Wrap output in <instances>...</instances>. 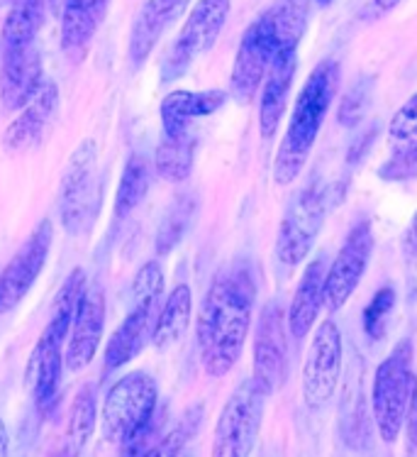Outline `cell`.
<instances>
[{"mask_svg":"<svg viewBox=\"0 0 417 457\" xmlns=\"http://www.w3.org/2000/svg\"><path fill=\"white\" fill-rule=\"evenodd\" d=\"M254 294V279L244 264L220 271L205 294L198 316V347L210 377H225L240 362L251 328Z\"/></svg>","mask_w":417,"mask_h":457,"instance_id":"cell-1","label":"cell"},{"mask_svg":"<svg viewBox=\"0 0 417 457\" xmlns=\"http://www.w3.org/2000/svg\"><path fill=\"white\" fill-rule=\"evenodd\" d=\"M310 20V0H276L251 22L240 42L230 76L234 101L249 103L283 49H298Z\"/></svg>","mask_w":417,"mask_h":457,"instance_id":"cell-2","label":"cell"},{"mask_svg":"<svg viewBox=\"0 0 417 457\" xmlns=\"http://www.w3.org/2000/svg\"><path fill=\"white\" fill-rule=\"evenodd\" d=\"M337 88H339V64L334 59H324L306 79L296 108L290 112L288 130L274 159V181L278 187L293 184L300 169L306 167L327 111L337 96Z\"/></svg>","mask_w":417,"mask_h":457,"instance_id":"cell-3","label":"cell"},{"mask_svg":"<svg viewBox=\"0 0 417 457\" xmlns=\"http://www.w3.org/2000/svg\"><path fill=\"white\" fill-rule=\"evenodd\" d=\"M86 287L88 284H86L84 270H74L66 277L61 289L56 294L54 313L49 318V323L42 330L37 345L32 347V355L28 360L25 384L32 394V402L42 413H49L54 409L56 399H59L61 370L66 367V340H69V330H71Z\"/></svg>","mask_w":417,"mask_h":457,"instance_id":"cell-4","label":"cell"},{"mask_svg":"<svg viewBox=\"0 0 417 457\" xmlns=\"http://www.w3.org/2000/svg\"><path fill=\"white\" fill-rule=\"evenodd\" d=\"M164 294V271L159 262H147L132 281V311L112 333L105 347V374L130 364L154 337L159 301Z\"/></svg>","mask_w":417,"mask_h":457,"instance_id":"cell-5","label":"cell"},{"mask_svg":"<svg viewBox=\"0 0 417 457\" xmlns=\"http://www.w3.org/2000/svg\"><path fill=\"white\" fill-rule=\"evenodd\" d=\"M415 370H413V345L410 340H400L390 350V355L379 364L371 386V411L383 443H396L405 426L410 399L415 389Z\"/></svg>","mask_w":417,"mask_h":457,"instance_id":"cell-6","label":"cell"},{"mask_svg":"<svg viewBox=\"0 0 417 457\" xmlns=\"http://www.w3.org/2000/svg\"><path fill=\"white\" fill-rule=\"evenodd\" d=\"M98 147L93 140H84L69 159L59 191V213L66 233H88L101 211V184L95 181Z\"/></svg>","mask_w":417,"mask_h":457,"instance_id":"cell-7","label":"cell"},{"mask_svg":"<svg viewBox=\"0 0 417 457\" xmlns=\"http://www.w3.org/2000/svg\"><path fill=\"white\" fill-rule=\"evenodd\" d=\"M159 386L147 372H130L112 384L102 402V436L120 443L157 416Z\"/></svg>","mask_w":417,"mask_h":457,"instance_id":"cell-8","label":"cell"},{"mask_svg":"<svg viewBox=\"0 0 417 457\" xmlns=\"http://www.w3.org/2000/svg\"><path fill=\"white\" fill-rule=\"evenodd\" d=\"M264 399L257 384H240L227 403L220 411V419L215 423L213 450L210 457H249L257 440H259L261 420H264Z\"/></svg>","mask_w":417,"mask_h":457,"instance_id":"cell-9","label":"cell"},{"mask_svg":"<svg viewBox=\"0 0 417 457\" xmlns=\"http://www.w3.org/2000/svg\"><path fill=\"white\" fill-rule=\"evenodd\" d=\"M227 15H230V0H198L188 12L174 47L168 49L161 66V79L174 81L191 69L195 59L208 54L220 37Z\"/></svg>","mask_w":417,"mask_h":457,"instance_id":"cell-10","label":"cell"},{"mask_svg":"<svg viewBox=\"0 0 417 457\" xmlns=\"http://www.w3.org/2000/svg\"><path fill=\"white\" fill-rule=\"evenodd\" d=\"M324 213H327V198H324V188L317 184L303 188V194H298L290 201L276 237L278 262L286 270H296L315 247L317 235L323 230Z\"/></svg>","mask_w":417,"mask_h":457,"instance_id":"cell-11","label":"cell"},{"mask_svg":"<svg viewBox=\"0 0 417 457\" xmlns=\"http://www.w3.org/2000/svg\"><path fill=\"white\" fill-rule=\"evenodd\" d=\"M342 330L334 320H323L303 364V399L307 409L317 411L332 402L342 382Z\"/></svg>","mask_w":417,"mask_h":457,"instance_id":"cell-12","label":"cell"},{"mask_svg":"<svg viewBox=\"0 0 417 457\" xmlns=\"http://www.w3.org/2000/svg\"><path fill=\"white\" fill-rule=\"evenodd\" d=\"M286 318L278 303H266L254 333V367L251 382L271 396L288 379V340Z\"/></svg>","mask_w":417,"mask_h":457,"instance_id":"cell-13","label":"cell"},{"mask_svg":"<svg viewBox=\"0 0 417 457\" xmlns=\"http://www.w3.org/2000/svg\"><path fill=\"white\" fill-rule=\"evenodd\" d=\"M52 240H54V225L49 218H45L0 274V313H8L20 306L29 289L35 287V281L45 270Z\"/></svg>","mask_w":417,"mask_h":457,"instance_id":"cell-14","label":"cell"},{"mask_svg":"<svg viewBox=\"0 0 417 457\" xmlns=\"http://www.w3.org/2000/svg\"><path fill=\"white\" fill-rule=\"evenodd\" d=\"M371 253H373V230H371L369 220H362L349 230L347 240L339 247V254L327 267L324 306L330 311H339L352 299L359 281L364 279V271L369 267Z\"/></svg>","mask_w":417,"mask_h":457,"instance_id":"cell-15","label":"cell"},{"mask_svg":"<svg viewBox=\"0 0 417 457\" xmlns=\"http://www.w3.org/2000/svg\"><path fill=\"white\" fill-rule=\"evenodd\" d=\"M102 330H105V294L98 284H88L66 340L64 364L69 372H81L95 360Z\"/></svg>","mask_w":417,"mask_h":457,"instance_id":"cell-16","label":"cell"},{"mask_svg":"<svg viewBox=\"0 0 417 457\" xmlns=\"http://www.w3.org/2000/svg\"><path fill=\"white\" fill-rule=\"evenodd\" d=\"M3 54L0 66V101L8 111H22L37 91L45 86V71H42V54L37 42L28 47L8 49Z\"/></svg>","mask_w":417,"mask_h":457,"instance_id":"cell-17","label":"cell"},{"mask_svg":"<svg viewBox=\"0 0 417 457\" xmlns=\"http://www.w3.org/2000/svg\"><path fill=\"white\" fill-rule=\"evenodd\" d=\"M110 0H64L61 8V52L71 64H81L102 20L108 15Z\"/></svg>","mask_w":417,"mask_h":457,"instance_id":"cell-18","label":"cell"},{"mask_svg":"<svg viewBox=\"0 0 417 457\" xmlns=\"http://www.w3.org/2000/svg\"><path fill=\"white\" fill-rule=\"evenodd\" d=\"M59 108V88L52 81H45L37 96L22 108L15 120L10 122L3 135V145L10 152H28L45 137L49 122L54 120Z\"/></svg>","mask_w":417,"mask_h":457,"instance_id":"cell-19","label":"cell"},{"mask_svg":"<svg viewBox=\"0 0 417 457\" xmlns=\"http://www.w3.org/2000/svg\"><path fill=\"white\" fill-rule=\"evenodd\" d=\"M298 66V49H283L274 59L269 74L264 79L261 88V105H259V130L264 137H274L281 125V118L286 112L288 94L296 79Z\"/></svg>","mask_w":417,"mask_h":457,"instance_id":"cell-20","label":"cell"},{"mask_svg":"<svg viewBox=\"0 0 417 457\" xmlns=\"http://www.w3.org/2000/svg\"><path fill=\"white\" fill-rule=\"evenodd\" d=\"M191 0H142L130 35V59L135 66H142L157 47L164 29L184 12Z\"/></svg>","mask_w":417,"mask_h":457,"instance_id":"cell-21","label":"cell"},{"mask_svg":"<svg viewBox=\"0 0 417 457\" xmlns=\"http://www.w3.org/2000/svg\"><path fill=\"white\" fill-rule=\"evenodd\" d=\"M324 281H327V260L317 257L303 271L288 308V333L296 340H303L317 323L320 308L324 306Z\"/></svg>","mask_w":417,"mask_h":457,"instance_id":"cell-22","label":"cell"},{"mask_svg":"<svg viewBox=\"0 0 417 457\" xmlns=\"http://www.w3.org/2000/svg\"><path fill=\"white\" fill-rule=\"evenodd\" d=\"M223 103V91H171L161 101L164 135H168V137L191 135V125L198 118H208L215 111H220Z\"/></svg>","mask_w":417,"mask_h":457,"instance_id":"cell-23","label":"cell"},{"mask_svg":"<svg viewBox=\"0 0 417 457\" xmlns=\"http://www.w3.org/2000/svg\"><path fill=\"white\" fill-rule=\"evenodd\" d=\"M388 152L390 157L383 174L393 169V177H403L405 171L417 167V94L410 96L390 120Z\"/></svg>","mask_w":417,"mask_h":457,"instance_id":"cell-24","label":"cell"},{"mask_svg":"<svg viewBox=\"0 0 417 457\" xmlns=\"http://www.w3.org/2000/svg\"><path fill=\"white\" fill-rule=\"evenodd\" d=\"M49 8L52 0H12L0 32V52L35 45Z\"/></svg>","mask_w":417,"mask_h":457,"instance_id":"cell-25","label":"cell"},{"mask_svg":"<svg viewBox=\"0 0 417 457\" xmlns=\"http://www.w3.org/2000/svg\"><path fill=\"white\" fill-rule=\"evenodd\" d=\"M191 313H193V294L188 284H178L176 289L168 294L167 303L161 306L154 328L151 345L157 350H168L174 347L185 336L191 326Z\"/></svg>","mask_w":417,"mask_h":457,"instance_id":"cell-26","label":"cell"},{"mask_svg":"<svg viewBox=\"0 0 417 457\" xmlns=\"http://www.w3.org/2000/svg\"><path fill=\"white\" fill-rule=\"evenodd\" d=\"M151 162L144 154H132L122 169L118 194H115V220H122L142 204L151 187Z\"/></svg>","mask_w":417,"mask_h":457,"instance_id":"cell-27","label":"cell"},{"mask_svg":"<svg viewBox=\"0 0 417 457\" xmlns=\"http://www.w3.org/2000/svg\"><path fill=\"white\" fill-rule=\"evenodd\" d=\"M95 419H98L95 389L91 384H86V386H81V392L76 394L74 406L69 411V420H66L64 450L69 455H81V450L86 448V443L91 440L93 430H95Z\"/></svg>","mask_w":417,"mask_h":457,"instance_id":"cell-28","label":"cell"},{"mask_svg":"<svg viewBox=\"0 0 417 457\" xmlns=\"http://www.w3.org/2000/svg\"><path fill=\"white\" fill-rule=\"evenodd\" d=\"M195 159V137L193 135H178L168 137L164 135L159 142L157 154H154V171L167 181H185L191 177Z\"/></svg>","mask_w":417,"mask_h":457,"instance_id":"cell-29","label":"cell"},{"mask_svg":"<svg viewBox=\"0 0 417 457\" xmlns=\"http://www.w3.org/2000/svg\"><path fill=\"white\" fill-rule=\"evenodd\" d=\"M344 399H347L342 413L344 440L352 448H362V445H366V440H369V426H366V413H364L362 382H359V386H356V382H352V386L347 389Z\"/></svg>","mask_w":417,"mask_h":457,"instance_id":"cell-30","label":"cell"},{"mask_svg":"<svg viewBox=\"0 0 417 457\" xmlns=\"http://www.w3.org/2000/svg\"><path fill=\"white\" fill-rule=\"evenodd\" d=\"M191 215H193V201H188V198L176 201V205L168 211V215L164 218V223H161V228H159V235H157L159 254L171 253V250L181 243V237H184L185 230H188V223H191Z\"/></svg>","mask_w":417,"mask_h":457,"instance_id":"cell-31","label":"cell"},{"mask_svg":"<svg viewBox=\"0 0 417 457\" xmlns=\"http://www.w3.org/2000/svg\"><path fill=\"white\" fill-rule=\"evenodd\" d=\"M161 423H164V416L157 411V416L144 423L142 428H137L135 433H130L127 438H122L118 445H120V457H144L149 450L157 445L161 440Z\"/></svg>","mask_w":417,"mask_h":457,"instance_id":"cell-32","label":"cell"},{"mask_svg":"<svg viewBox=\"0 0 417 457\" xmlns=\"http://www.w3.org/2000/svg\"><path fill=\"white\" fill-rule=\"evenodd\" d=\"M396 306V291L390 289V287H383L379 294H373V299L364 311V330H366V336L373 337V340H379L383 336V328H386V318Z\"/></svg>","mask_w":417,"mask_h":457,"instance_id":"cell-33","label":"cell"},{"mask_svg":"<svg viewBox=\"0 0 417 457\" xmlns=\"http://www.w3.org/2000/svg\"><path fill=\"white\" fill-rule=\"evenodd\" d=\"M193 426L195 423H191V420H181L176 428L168 430L167 436H161V440L144 457H181L185 443L193 433Z\"/></svg>","mask_w":417,"mask_h":457,"instance_id":"cell-34","label":"cell"},{"mask_svg":"<svg viewBox=\"0 0 417 457\" xmlns=\"http://www.w3.org/2000/svg\"><path fill=\"white\" fill-rule=\"evenodd\" d=\"M371 98V86H352L342 98V105H339V122L347 125V128H354L356 122L362 120L364 111L369 105Z\"/></svg>","mask_w":417,"mask_h":457,"instance_id":"cell-35","label":"cell"},{"mask_svg":"<svg viewBox=\"0 0 417 457\" xmlns=\"http://www.w3.org/2000/svg\"><path fill=\"white\" fill-rule=\"evenodd\" d=\"M403 260L408 267V277L413 289H417V213L413 215L405 237H403Z\"/></svg>","mask_w":417,"mask_h":457,"instance_id":"cell-36","label":"cell"},{"mask_svg":"<svg viewBox=\"0 0 417 457\" xmlns=\"http://www.w3.org/2000/svg\"><path fill=\"white\" fill-rule=\"evenodd\" d=\"M405 430H408V440L413 448H417V377L415 389H413V399H410L408 416H405Z\"/></svg>","mask_w":417,"mask_h":457,"instance_id":"cell-37","label":"cell"},{"mask_svg":"<svg viewBox=\"0 0 417 457\" xmlns=\"http://www.w3.org/2000/svg\"><path fill=\"white\" fill-rule=\"evenodd\" d=\"M8 450H10L8 426H5V420L0 419V457H8Z\"/></svg>","mask_w":417,"mask_h":457,"instance_id":"cell-38","label":"cell"},{"mask_svg":"<svg viewBox=\"0 0 417 457\" xmlns=\"http://www.w3.org/2000/svg\"><path fill=\"white\" fill-rule=\"evenodd\" d=\"M398 3L400 0H373V5H376V10H379V12H388V10L396 8Z\"/></svg>","mask_w":417,"mask_h":457,"instance_id":"cell-39","label":"cell"},{"mask_svg":"<svg viewBox=\"0 0 417 457\" xmlns=\"http://www.w3.org/2000/svg\"><path fill=\"white\" fill-rule=\"evenodd\" d=\"M317 5H320V8H327V5H330V3H332V0H315Z\"/></svg>","mask_w":417,"mask_h":457,"instance_id":"cell-40","label":"cell"},{"mask_svg":"<svg viewBox=\"0 0 417 457\" xmlns=\"http://www.w3.org/2000/svg\"><path fill=\"white\" fill-rule=\"evenodd\" d=\"M52 457H74V455H69V453H66L64 448L59 450V453H56V455H52Z\"/></svg>","mask_w":417,"mask_h":457,"instance_id":"cell-41","label":"cell"},{"mask_svg":"<svg viewBox=\"0 0 417 457\" xmlns=\"http://www.w3.org/2000/svg\"><path fill=\"white\" fill-rule=\"evenodd\" d=\"M5 5H12V0H0V8H5Z\"/></svg>","mask_w":417,"mask_h":457,"instance_id":"cell-42","label":"cell"}]
</instances>
